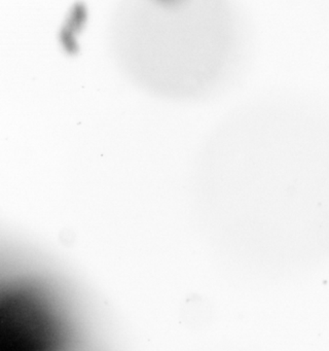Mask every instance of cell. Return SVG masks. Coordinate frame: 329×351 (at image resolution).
I'll list each match as a JSON object with an SVG mask.
<instances>
[{
    "mask_svg": "<svg viewBox=\"0 0 329 351\" xmlns=\"http://www.w3.org/2000/svg\"><path fill=\"white\" fill-rule=\"evenodd\" d=\"M61 340L59 319L39 295L30 291L6 293L1 302L2 349L41 351Z\"/></svg>",
    "mask_w": 329,
    "mask_h": 351,
    "instance_id": "obj_1",
    "label": "cell"
},
{
    "mask_svg": "<svg viewBox=\"0 0 329 351\" xmlns=\"http://www.w3.org/2000/svg\"><path fill=\"white\" fill-rule=\"evenodd\" d=\"M158 3H164V5H176L180 3L181 0H156Z\"/></svg>",
    "mask_w": 329,
    "mask_h": 351,
    "instance_id": "obj_2",
    "label": "cell"
}]
</instances>
